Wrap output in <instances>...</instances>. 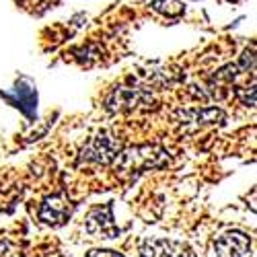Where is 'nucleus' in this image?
I'll return each mask as SVG.
<instances>
[{
	"mask_svg": "<svg viewBox=\"0 0 257 257\" xmlns=\"http://www.w3.org/2000/svg\"><path fill=\"white\" fill-rule=\"evenodd\" d=\"M148 5H153L155 11L165 13V15H179L181 13V5L177 0H148Z\"/></svg>",
	"mask_w": 257,
	"mask_h": 257,
	"instance_id": "nucleus-7",
	"label": "nucleus"
},
{
	"mask_svg": "<svg viewBox=\"0 0 257 257\" xmlns=\"http://www.w3.org/2000/svg\"><path fill=\"white\" fill-rule=\"evenodd\" d=\"M48 257H62V255H58V253H50Z\"/></svg>",
	"mask_w": 257,
	"mask_h": 257,
	"instance_id": "nucleus-9",
	"label": "nucleus"
},
{
	"mask_svg": "<svg viewBox=\"0 0 257 257\" xmlns=\"http://www.w3.org/2000/svg\"><path fill=\"white\" fill-rule=\"evenodd\" d=\"M72 216V204L64 194L50 196L39 210V218L50 226H62L68 218Z\"/></svg>",
	"mask_w": 257,
	"mask_h": 257,
	"instance_id": "nucleus-5",
	"label": "nucleus"
},
{
	"mask_svg": "<svg viewBox=\"0 0 257 257\" xmlns=\"http://www.w3.org/2000/svg\"><path fill=\"white\" fill-rule=\"evenodd\" d=\"M251 251V239L245 232H224L212 241L210 257H247Z\"/></svg>",
	"mask_w": 257,
	"mask_h": 257,
	"instance_id": "nucleus-1",
	"label": "nucleus"
},
{
	"mask_svg": "<svg viewBox=\"0 0 257 257\" xmlns=\"http://www.w3.org/2000/svg\"><path fill=\"white\" fill-rule=\"evenodd\" d=\"M87 232L95 234V237H101V239H115L119 234V228L113 222V210H111L109 204L99 206V208H95L89 214V218H87Z\"/></svg>",
	"mask_w": 257,
	"mask_h": 257,
	"instance_id": "nucleus-4",
	"label": "nucleus"
},
{
	"mask_svg": "<svg viewBox=\"0 0 257 257\" xmlns=\"http://www.w3.org/2000/svg\"><path fill=\"white\" fill-rule=\"evenodd\" d=\"M119 153V144L109 134H99L95 136L87 146L82 148L80 159L84 163H95V165H107L111 163Z\"/></svg>",
	"mask_w": 257,
	"mask_h": 257,
	"instance_id": "nucleus-2",
	"label": "nucleus"
},
{
	"mask_svg": "<svg viewBox=\"0 0 257 257\" xmlns=\"http://www.w3.org/2000/svg\"><path fill=\"white\" fill-rule=\"evenodd\" d=\"M144 99H148V95L138 91V89H121L113 95L109 105L113 107V109H132V107H136Z\"/></svg>",
	"mask_w": 257,
	"mask_h": 257,
	"instance_id": "nucleus-6",
	"label": "nucleus"
},
{
	"mask_svg": "<svg viewBox=\"0 0 257 257\" xmlns=\"http://www.w3.org/2000/svg\"><path fill=\"white\" fill-rule=\"evenodd\" d=\"M89 257H123L121 253L117 251H105V249H95L89 253Z\"/></svg>",
	"mask_w": 257,
	"mask_h": 257,
	"instance_id": "nucleus-8",
	"label": "nucleus"
},
{
	"mask_svg": "<svg viewBox=\"0 0 257 257\" xmlns=\"http://www.w3.org/2000/svg\"><path fill=\"white\" fill-rule=\"evenodd\" d=\"M140 257H196V253L179 241L146 239L140 247Z\"/></svg>",
	"mask_w": 257,
	"mask_h": 257,
	"instance_id": "nucleus-3",
	"label": "nucleus"
}]
</instances>
